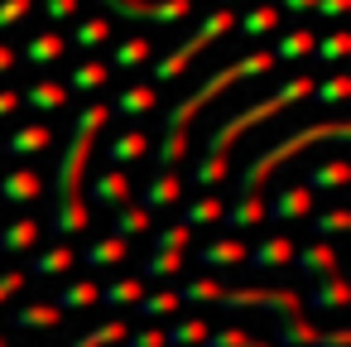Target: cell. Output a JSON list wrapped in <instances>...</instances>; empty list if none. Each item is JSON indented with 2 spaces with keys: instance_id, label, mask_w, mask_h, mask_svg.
Wrapping results in <instances>:
<instances>
[{
  "instance_id": "obj_13",
  "label": "cell",
  "mask_w": 351,
  "mask_h": 347,
  "mask_svg": "<svg viewBox=\"0 0 351 347\" xmlns=\"http://www.w3.org/2000/svg\"><path fill=\"white\" fill-rule=\"evenodd\" d=\"M221 222H226L231 232H250V227H260V222H265V198H260V193H241V198L221 212Z\"/></svg>"
},
{
  "instance_id": "obj_56",
  "label": "cell",
  "mask_w": 351,
  "mask_h": 347,
  "mask_svg": "<svg viewBox=\"0 0 351 347\" xmlns=\"http://www.w3.org/2000/svg\"><path fill=\"white\" fill-rule=\"evenodd\" d=\"M221 5H231V0H221Z\"/></svg>"
},
{
  "instance_id": "obj_55",
  "label": "cell",
  "mask_w": 351,
  "mask_h": 347,
  "mask_svg": "<svg viewBox=\"0 0 351 347\" xmlns=\"http://www.w3.org/2000/svg\"><path fill=\"white\" fill-rule=\"evenodd\" d=\"M0 347H10V342H5V337H0Z\"/></svg>"
},
{
  "instance_id": "obj_3",
  "label": "cell",
  "mask_w": 351,
  "mask_h": 347,
  "mask_svg": "<svg viewBox=\"0 0 351 347\" xmlns=\"http://www.w3.org/2000/svg\"><path fill=\"white\" fill-rule=\"evenodd\" d=\"M308 92H313V78H289V82L274 92V97H265V102H250L245 111H231V116H226V121L212 131V140H207V155H226V150H231V145H236V140L250 131V126H260V121H269V116L289 111V107H293V102H303Z\"/></svg>"
},
{
  "instance_id": "obj_24",
  "label": "cell",
  "mask_w": 351,
  "mask_h": 347,
  "mask_svg": "<svg viewBox=\"0 0 351 347\" xmlns=\"http://www.w3.org/2000/svg\"><path fill=\"white\" fill-rule=\"evenodd\" d=\"M10 323L15 328H58L63 323V309L58 304H25V309L10 313Z\"/></svg>"
},
{
  "instance_id": "obj_18",
  "label": "cell",
  "mask_w": 351,
  "mask_h": 347,
  "mask_svg": "<svg viewBox=\"0 0 351 347\" xmlns=\"http://www.w3.org/2000/svg\"><path fill=\"white\" fill-rule=\"evenodd\" d=\"M49 145H53V131H49L44 121H29V126H20V131L5 140L10 155H44Z\"/></svg>"
},
{
  "instance_id": "obj_29",
  "label": "cell",
  "mask_w": 351,
  "mask_h": 347,
  "mask_svg": "<svg viewBox=\"0 0 351 347\" xmlns=\"http://www.w3.org/2000/svg\"><path fill=\"white\" fill-rule=\"evenodd\" d=\"M207 333H212V328H207L202 318H178V323L164 333V342H169V347H202Z\"/></svg>"
},
{
  "instance_id": "obj_52",
  "label": "cell",
  "mask_w": 351,
  "mask_h": 347,
  "mask_svg": "<svg viewBox=\"0 0 351 347\" xmlns=\"http://www.w3.org/2000/svg\"><path fill=\"white\" fill-rule=\"evenodd\" d=\"M15 111H20V92L0 87V121H5V116H15Z\"/></svg>"
},
{
  "instance_id": "obj_7",
  "label": "cell",
  "mask_w": 351,
  "mask_h": 347,
  "mask_svg": "<svg viewBox=\"0 0 351 347\" xmlns=\"http://www.w3.org/2000/svg\"><path fill=\"white\" fill-rule=\"evenodd\" d=\"M293 241L289 236H265V241H255L250 251H245V260L255 265V270H289L293 265Z\"/></svg>"
},
{
  "instance_id": "obj_5",
  "label": "cell",
  "mask_w": 351,
  "mask_h": 347,
  "mask_svg": "<svg viewBox=\"0 0 351 347\" xmlns=\"http://www.w3.org/2000/svg\"><path fill=\"white\" fill-rule=\"evenodd\" d=\"M111 10H121L125 20H154V25H178L193 15V0H106Z\"/></svg>"
},
{
  "instance_id": "obj_50",
  "label": "cell",
  "mask_w": 351,
  "mask_h": 347,
  "mask_svg": "<svg viewBox=\"0 0 351 347\" xmlns=\"http://www.w3.org/2000/svg\"><path fill=\"white\" fill-rule=\"evenodd\" d=\"M44 15L63 25V20H73V15H77V5H73V0H44Z\"/></svg>"
},
{
  "instance_id": "obj_27",
  "label": "cell",
  "mask_w": 351,
  "mask_h": 347,
  "mask_svg": "<svg viewBox=\"0 0 351 347\" xmlns=\"http://www.w3.org/2000/svg\"><path fill=\"white\" fill-rule=\"evenodd\" d=\"M63 44H68L63 34H53V30H44V34H34V39L25 44V63H34V68H39V63H53V58L63 54Z\"/></svg>"
},
{
  "instance_id": "obj_14",
  "label": "cell",
  "mask_w": 351,
  "mask_h": 347,
  "mask_svg": "<svg viewBox=\"0 0 351 347\" xmlns=\"http://www.w3.org/2000/svg\"><path fill=\"white\" fill-rule=\"evenodd\" d=\"M73 260H77V251H73L68 241H53V246H39V251H34L29 270H34L39 280H49V275H63V270H73Z\"/></svg>"
},
{
  "instance_id": "obj_51",
  "label": "cell",
  "mask_w": 351,
  "mask_h": 347,
  "mask_svg": "<svg viewBox=\"0 0 351 347\" xmlns=\"http://www.w3.org/2000/svg\"><path fill=\"white\" fill-rule=\"evenodd\" d=\"M313 10H322L327 20H341V15L351 10V0H317V5H313Z\"/></svg>"
},
{
  "instance_id": "obj_6",
  "label": "cell",
  "mask_w": 351,
  "mask_h": 347,
  "mask_svg": "<svg viewBox=\"0 0 351 347\" xmlns=\"http://www.w3.org/2000/svg\"><path fill=\"white\" fill-rule=\"evenodd\" d=\"M265 217H274V222H303V217H313V193H308L303 183L279 188V193L265 203Z\"/></svg>"
},
{
  "instance_id": "obj_11",
  "label": "cell",
  "mask_w": 351,
  "mask_h": 347,
  "mask_svg": "<svg viewBox=\"0 0 351 347\" xmlns=\"http://www.w3.org/2000/svg\"><path fill=\"white\" fill-rule=\"evenodd\" d=\"M20 107H29V111H39V116H44V111H63V107H68V87H63V82H49V78H44V82H29L25 97H20Z\"/></svg>"
},
{
  "instance_id": "obj_1",
  "label": "cell",
  "mask_w": 351,
  "mask_h": 347,
  "mask_svg": "<svg viewBox=\"0 0 351 347\" xmlns=\"http://www.w3.org/2000/svg\"><path fill=\"white\" fill-rule=\"evenodd\" d=\"M322 140H332V145H346L351 140V126L346 121H327V126H303V131H293L289 140H279V145H269V150H260L250 164H245V174H241V193H260V183L279 169V164H289L298 150H313V145H322Z\"/></svg>"
},
{
  "instance_id": "obj_54",
  "label": "cell",
  "mask_w": 351,
  "mask_h": 347,
  "mask_svg": "<svg viewBox=\"0 0 351 347\" xmlns=\"http://www.w3.org/2000/svg\"><path fill=\"white\" fill-rule=\"evenodd\" d=\"M10 68H15V49H10L5 39H0V78H5Z\"/></svg>"
},
{
  "instance_id": "obj_2",
  "label": "cell",
  "mask_w": 351,
  "mask_h": 347,
  "mask_svg": "<svg viewBox=\"0 0 351 347\" xmlns=\"http://www.w3.org/2000/svg\"><path fill=\"white\" fill-rule=\"evenodd\" d=\"M269 68H274V54H269V49H255V54H245V58H236V63L217 68V73L193 92V97H183V102L169 111V126H164V131H188V121H193L212 97H221L226 87H236V82H245V78H260V73H269Z\"/></svg>"
},
{
  "instance_id": "obj_34",
  "label": "cell",
  "mask_w": 351,
  "mask_h": 347,
  "mask_svg": "<svg viewBox=\"0 0 351 347\" xmlns=\"http://www.w3.org/2000/svg\"><path fill=\"white\" fill-rule=\"evenodd\" d=\"M313 44H317V39H313V30H289V34L274 44V58H289V63H293V58H308V54H313Z\"/></svg>"
},
{
  "instance_id": "obj_39",
  "label": "cell",
  "mask_w": 351,
  "mask_h": 347,
  "mask_svg": "<svg viewBox=\"0 0 351 347\" xmlns=\"http://www.w3.org/2000/svg\"><path fill=\"white\" fill-rule=\"evenodd\" d=\"M193 246V227H183V222H173V227H159L154 232V251H188Z\"/></svg>"
},
{
  "instance_id": "obj_35",
  "label": "cell",
  "mask_w": 351,
  "mask_h": 347,
  "mask_svg": "<svg viewBox=\"0 0 351 347\" xmlns=\"http://www.w3.org/2000/svg\"><path fill=\"white\" fill-rule=\"evenodd\" d=\"M221 289H226L221 280H188V284L178 289V304H197V309H202V304H217Z\"/></svg>"
},
{
  "instance_id": "obj_4",
  "label": "cell",
  "mask_w": 351,
  "mask_h": 347,
  "mask_svg": "<svg viewBox=\"0 0 351 347\" xmlns=\"http://www.w3.org/2000/svg\"><path fill=\"white\" fill-rule=\"evenodd\" d=\"M231 25H236V15H231L226 5H217V10H207V20H202V25H197V30H193V34H188V39H183V44L173 49V54H164V58H154V78H159V82H169V78H178V73L188 68V58H193V54H202L207 44H217V39H221V34H226Z\"/></svg>"
},
{
  "instance_id": "obj_12",
  "label": "cell",
  "mask_w": 351,
  "mask_h": 347,
  "mask_svg": "<svg viewBox=\"0 0 351 347\" xmlns=\"http://www.w3.org/2000/svg\"><path fill=\"white\" fill-rule=\"evenodd\" d=\"M130 193H135V188H130V179H125L121 169H106V174L92 179V198H97L101 208H125Z\"/></svg>"
},
{
  "instance_id": "obj_38",
  "label": "cell",
  "mask_w": 351,
  "mask_h": 347,
  "mask_svg": "<svg viewBox=\"0 0 351 347\" xmlns=\"http://www.w3.org/2000/svg\"><path fill=\"white\" fill-rule=\"evenodd\" d=\"M111 39V25L106 20H77V30H73V44L77 49H101Z\"/></svg>"
},
{
  "instance_id": "obj_19",
  "label": "cell",
  "mask_w": 351,
  "mask_h": 347,
  "mask_svg": "<svg viewBox=\"0 0 351 347\" xmlns=\"http://www.w3.org/2000/svg\"><path fill=\"white\" fill-rule=\"evenodd\" d=\"M197 260L212 265V270H221V265H241V260H245V246H241V236H217V241L197 246Z\"/></svg>"
},
{
  "instance_id": "obj_25",
  "label": "cell",
  "mask_w": 351,
  "mask_h": 347,
  "mask_svg": "<svg viewBox=\"0 0 351 347\" xmlns=\"http://www.w3.org/2000/svg\"><path fill=\"white\" fill-rule=\"evenodd\" d=\"M140 232H149V212H145L140 203H125V208H116V222H111V236H121V241H130V236H140Z\"/></svg>"
},
{
  "instance_id": "obj_10",
  "label": "cell",
  "mask_w": 351,
  "mask_h": 347,
  "mask_svg": "<svg viewBox=\"0 0 351 347\" xmlns=\"http://www.w3.org/2000/svg\"><path fill=\"white\" fill-rule=\"evenodd\" d=\"M39 236H44V227L34 217H15V222H5V232H0V251L5 256H29L39 246Z\"/></svg>"
},
{
  "instance_id": "obj_53",
  "label": "cell",
  "mask_w": 351,
  "mask_h": 347,
  "mask_svg": "<svg viewBox=\"0 0 351 347\" xmlns=\"http://www.w3.org/2000/svg\"><path fill=\"white\" fill-rule=\"evenodd\" d=\"M317 0H279V10H293V15H308Z\"/></svg>"
},
{
  "instance_id": "obj_49",
  "label": "cell",
  "mask_w": 351,
  "mask_h": 347,
  "mask_svg": "<svg viewBox=\"0 0 351 347\" xmlns=\"http://www.w3.org/2000/svg\"><path fill=\"white\" fill-rule=\"evenodd\" d=\"M125 347H169V342H164V328H140L125 337Z\"/></svg>"
},
{
  "instance_id": "obj_36",
  "label": "cell",
  "mask_w": 351,
  "mask_h": 347,
  "mask_svg": "<svg viewBox=\"0 0 351 347\" xmlns=\"http://www.w3.org/2000/svg\"><path fill=\"white\" fill-rule=\"evenodd\" d=\"M341 304H346L341 275H322V280L313 284V309H341Z\"/></svg>"
},
{
  "instance_id": "obj_20",
  "label": "cell",
  "mask_w": 351,
  "mask_h": 347,
  "mask_svg": "<svg viewBox=\"0 0 351 347\" xmlns=\"http://www.w3.org/2000/svg\"><path fill=\"white\" fill-rule=\"evenodd\" d=\"M140 299H145V280L140 275H125V280L101 284V299L97 304H106V309H135Z\"/></svg>"
},
{
  "instance_id": "obj_41",
  "label": "cell",
  "mask_w": 351,
  "mask_h": 347,
  "mask_svg": "<svg viewBox=\"0 0 351 347\" xmlns=\"http://www.w3.org/2000/svg\"><path fill=\"white\" fill-rule=\"evenodd\" d=\"M106 121H111V107H106V102H92V107H82V111H77L73 131H77V135H97Z\"/></svg>"
},
{
  "instance_id": "obj_31",
  "label": "cell",
  "mask_w": 351,
  "mask_h": 347,
  "mask_svg": "<svg viewBox=\"0 0 351 347\" xmlns=\"http://www.w3.org/2000/svg\"><path fill=\"white\" fill-rule=\"evenodd\" d=\"M106 63H77L73 73H68V92H101L106 87Z\"/></svg>"
},
{
  "instance_id": "obj_46",
  "label": "cell",
  "mask_w": 351,
  "mask_h": 347,
  "mask_svg": "<svg viewBox=\"0 0 351 347\" xmlns=\"http://www.w3.org/2000/svg\"><path fill=\"white\" fill-rule=\"evenodd\" d=\"M125 337H130V328H125L121 318H106L101 328H92V342H97V347H106V342H116V347H121Z\"/></svg>"
},
{
  "instance_id": "obj_32",
  "label": "cell",
  "mask_w": 351,
  "mask_h": 347,
  "mask_svg": "<svg viewBox=\"0 0 351 347\" xmlns=\"http://www.w3.org/2000/svg\"><path fill=\"white\" fill-rule=\"evenodd\" d=\"M145 318H169V313H178L183 304H178V289H145V299L135 304Z\"/></svg>"
},
{
  "instance_id": "obj_16",
  "label": "cell",
  "mask_w": 351,
  "mask_h": 347,
  "mask_svg": "<svg viewBox=\"0 0 351 347\" xmlns=\"http://www.w3.org/2000/svg\"><path fill=\"white\" fill-rule=\"evenodd\" d=\"M293 270H303V275H313V280H322V275H337V251H332L327 241H317V246H303V251H293Z\"/></svg>"
},
{
  "instance_id": "obj_47",
  "label": "cell",
  "mask_w": 351,
  "mask_h": 347,
  "mask_svg": "<svg viewBox=\"0 0 351 347\" xmlns=\"http://www.w3.org/2000/svg\"><path fill=\"white\" fill-rule=\"evenodd\" d=\"M29 10H34V0H0V30L20 25V20H25Z\"/></svg>"
},
{
  "instance_id": "obj_42",
  "label": "cell",
  "mask_w": 351,
  "mask_h": 347,
  "mask_svg": "<svg viewBox=\"0 0 351 347\" xmlns=\"http://www.w3.org/2000/svg\"><path fill=\"white\" fill-rule=\"evenodd\" d=\"M183 155H188V131H164V140H159V169H173Z\"/></svg>"
},
{
  "instance_id": "obj_43",
  "label": "cell",
  "mask_w": 351,
  "mask_h": 347,
  "mask_svg": "<svg viewBox=\"0 0 351 347\" xmlns=\"http://www.w3.org/2000/svg\"><path fill=\"white\" fill-rule=\"evenodd\" d=\"M346 92H351V78H341V73H332V78H327V82H317V87H313L308 97H317L322 107H337V102H341Z\"/></svg>"
},
{
  "instance_id": "obj_17",
  "label": "cell",
  "mask_w": 351,
  "mask_h": 347,
  "mask_svg": "<svg viewBox=\"0 0 351 347\" xmlns=\"http://www.w3.org/2000/svg\"><path fill=\"white\" fill-rule=\"evenodd\" d=\"M154 102H159V92H154L149 82H135V87L116 92V102H111V116H145V111H154Z\"/></svg>"
},
{
  "instance_id": "obj_21",
  "label": "cell",
  "mask_w": 351,
  "mask_h": 347,
  "mask_svg": "<svg viewBox=\"0 0 351 347\" xmlns=\"http://www.w3.org/2000/svg\"><path fill=\"white\" fill-rule=\"evenodd\" d=\"M106 155H111V164H116V169H121V164H135V159H145V155H149V135H145V131H121V135L111 140V150H106Z\"/></svg>"
},
{
  "instance_id": "obj_26",
  "label": "cell",
  "mask_w": 351,
  "mask_h": 347,
  "mask_svg": "<svg viewBox=\"0 0 351 347\" xmlns=\"http://www.w3.org/2000/svg\"><path fill=\"white\" fill-rule=\"evenodd\" d=\"M125 256H130V241H121V236H101V241H92L82 251L87 265H121Z\"/></svg>"
},
{
  "instance_id": "obj_45",
  "label": "cell",
  "mask_w": 351,
  "mask_h": 347,
  "mask_svg": "<svg viewBox=\"0 0 351 347\" xmlns=\"http://www.w3.org/2000/svg\"><path fill=\"white\" fill-rule=\"evenodd\" d=\"M250 342H255V337H250V333H241V328H212L202 347H250Z\"/></svg>"
},
{
  "instance_id": "obj_30",
  "label": "cell",
  "mask_w": 351,
  "mask_h": 347,
  "mask_svg": "<svg viewBox=\"0 0 351 347\" xmlns=\"http://www.w3.org/2000/svg\"><path fill=\"white\" fill-rule=\"evenodd\" d=\"M149 39H121L116 49H111V68H145L149 63Z\"/></svg>"
},
{
  "instance_id": "obj_23",
  "label": "cell",
  "mask_w": 351,
  "mask_h": 347,
  "mask_svg": "<svg viewBox=\"0 0 351 347\" xmlns=\"http://www.w3.org/2000/svg\"><path fill=\"white\" fill-rule=\"evenodd\" d=\"M97 299H101V284H92V280H73V284H63L58 289V309L68 313V309H97Z\"/></svg>"
},
{
  "instance_id": "obj_33",
  "label": "cell",
  "mask_w": 351,
  "mask_h": 347,
  "mask_svg": "<svg viewBox=\"0 0 351 347\" xmlns=\"http://www.w3.org/2000/svg\"><path fill=\"white\" fill-rule=\"evenodd\" d=\"M226 169H231V159H226V155H202V159H197V169H193V179H197V188H202V193H212V188L226 179Z\"/></svg>"
},
{
  "instance_id": "obj_28",
  "label": "cell",
  "mask_w": 351,
  "mask_h": 347,
  "mask_svg": "<svg viewBox=\"0 0 351 347\" xmlns=\"http://www.w3.org/2000/svg\"><path fill=\"white\" fill-rule=\"evenodd\" d=\"M346 183V164L341 159H327V164H317V169H308V193H332V188H341Z\"/></svg>"
},
{
  "instance_id": "obj_8",
  "label": "cell",
  "mask_w": 351,
  "mask_h": 347,
  "mask_svg": "<svg viewBox=\"0 0 351 347\" xmlns=\"http://www.w3.org/2000/svg\"><path fill=\"white\" fill-rule=\"evenodd\" d=\"M44 193V174L39 169H5V174H0V198H5V203H34Z\"/></svg>"
},
{
  "instance_id": "obj_15",
  "label": "cell",
  "mask_w": 351,
  "mask_h": 347,
  "mask_svg": "<svg viewBox=\"0 0 351 347\" xmlns=\"http://www.w3.org/2000/svg\"><path fill=\"white\" fill-rule=\"evenodd\" d=\"M279 15H284V10L274 5V0H260V5H250V10L236 20V30H241L245 39H260V34H274V30H279Z\"/></svg>"
},
{
  "instance_id": "obj_48",
  "label": "cell",
  "mask_w": 351,
  "mask_h": 347,
  "mask_svg": "<svg viewBox=\"0 0 351 347\" xmlns=\"http://www.w3.org/2000/svg\"><path fill=\"white\" fill-rule=\"evenodd\" d=\"M25 280H29L25 270H0V304H10V299L25 289Z\"/></svg>"
},
{
  "instance_id": "obj_37",
  "label": "cell",
  "mask_w": 351,
  "mask_h": 347,
  "mask_svg": "<svg viewBox=\"0 0 351 347\" xmlns=\"http://www.w3.org/2000/svg\"><path fill=\"white\" fill-rule=\"evenodd\" d=\"M173 270H183V256H178V251H154V256L140 265V280H169Z\"/></svg>"
},
{
  "instance_id": "obj_22",
  "label": "cell",
  "mask_w": 351,
  "mask_h": 347,
  "mask_svg": "<svg viewBox=\"0 0 351 347\" xmlns=\"http://www.w3.org/2000/svg\"><path fill=\"white\" fill-rule=\"evenodd\" d=\"M221 212H226V203H221L217 193H197V198L183 208V227H217Z\"/></svg>"
},
{
  "instance_id": "obj_9",
  "label": "cell",
  "mask_w": 351,
  "mask_h": 347,
  "mask_svg": "<svg viewBox=\"0 0 351 347\" xmlns=\"http://www.w3.org/2000/svg\"><path fill=\"white\" fill-rule=\"evenodd\" d=\"M178 198H183V179H178L173 169H159V174L145 183V203H140V208H145V212H164V208H173Z\"/></svg>"
},
{
  "instance_id": "obj_44",
  "label": "cell",
  "mask_w": 351,
  "mask_h": 347,
  "mask_svg": "<svg viewBox=\"0 0 351 347\" xmlns=\"http://www.w3.org/2000/svg\"><path fill=\"white\" fill-rule=\"evenodd\" d=\"M346 227H351V212H346V208H332V212L313 217V232H317V236H337V232H346Z\"/></svg>"
},
{
  "instance_id": "obj_40",
  "label": "cell",
  "mask_w": 351,
  "mask_h": 347,
  "mask_svg": "<svg viewBox=\"0 0 351 347\" xmlns=\"http://www.w3.org/2000/svg\"><path fill=\"white\" fill-rule=\"evenodd\" d=\"M313 54H317V58H327V63H337V58H346V54H351V34H346V30H332V34H322V39L313 44Z\"/></svg>"
}]
</instances>
